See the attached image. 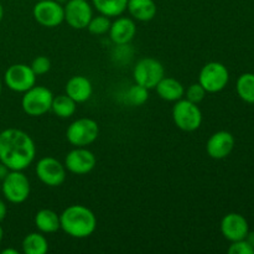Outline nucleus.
Returning <instances> with one entry per match:
<instances>
[{"label":"nucleus","mask_w":254,"mask_h":254,"mask_svg":"<svg viewBox=\"0 0 254 254\" xmlns=\"http://www.w3.org/2000/svg\"><path fill=\"white\" fill-rule=\"evenodd\" d=\"M30 181L20 170H10L1 181V192L9 202L19 205L25 202L30 196Z\"/></svg>","instance_id":"nucleus-5"},{"label":"nucleus","mask_w":254,"mask_h":254,"mask_svg":"<svg viewBox=\"0 0 254 254\" xmlns=\"http://www.w3.org/2000/svg\"><path fill=\"white\" fill-rule=\"evenodd\" d=\"M149 98V89L145 87L140 86V84L135 83L127 91L126 99L129 104L134 107H140L148 101Z\"/></svg>","instance_id":"nucleus-25"},{"label":"nucleus","mask_w":254,"mask_h":254,"mask_svg":"<svg viewBox=\"0 0 254 254\" xmlns=\"http://www.w3.org/2000/svg\"><path fill=\"white\" fill-rule=\"evenodd\" d=\"M1 254H19L16 250H12V248H6V250H2Z\"/></svg>","instance_id":"nucleus-33"},{"label":"nucleus","mask_w":254,"mask_h":254,"mask_svg":"<svg viewBox=\"0 0 254 254\" xmlns=\"http://www.w3.org/2000/svg\"><path fill=\"white\" fill-rule=\"evenodd\" d=\"M36 74L25 64H15L6 69L4 82L14 92L24 93L36 84Z\"/></svg>","instance_id":"nucleus-10"},{"label":"nucleus","mask_w":254,"mask_h":254,"mask_svg":"<svg viewBox=\"0 0 254 254\" xmlns=\"http://www.w3.org/2000/svg\"><path fill=\"white\" fill-rule=\"evenodd\" d=\"M2 238H4V230H2V227L0 226V243H1Z\"/></svg>","instance_id":"nucleus-35"},{"label":"nucleus","mask_w":254,"mask_h":254,"mask_svg":"<svg viewBox=\"0 0 254 254\" xmlns=\"http://www.w3.org/2000/svg\"><path fill=\"white\" fill-rule=\"evenodd\" d=\"M35 226L41 233H55L61 228L60 215L50 208H42L35 215Z\"/></svg>","instance_id":"nucleus-20"},{"label":"nucleus","mask_w":254,"mask_h":254,"mask_svg":"<svg viewBox=\"0 0 254 254\" xmlns=\"http://www.w3.org/2000/svg\"><path fill=\"white\" fill-rule=\"evenodd\" d=\"M93 93L91 81L84 76H73L66 83V94L71 97L76 103L88 101Z\"/></svg>","instance_id":"nucleus-17"},{"label":"nucleus","mask_w":254,"mask_h":254,"mask_svg":"<svg viewBox=\"0 0 254 254\" xmlns=\"http://www.w3.org/2000/svg\"><path fill=\"white\" fill-rule=\"evenodd\" d=\"M156 93L161 99L168 102H176L185 96V88L178 79L173 77H165L156 84Z\"/></svg>","instance_id":"nucleus-18"},{"label":"nucleus","mask_w":254,"mask_h":254,"mask_svg":"<svg viewBox=\"0 0 254 254\" xmlns=\"http://www.w3.org/2000/svg\"><path fill=\"white\" fill-rule=\"evenodd\" d=\"M57 2H60V4H62V2H67L68 1V0H56Z\"/></svg>","instance_id":"nucleus-36"},{"label":"nucleus","mask_w":254,"mask_h":254,"mask_svg":"<svg viewBox=\"0 0 254 254\" xmlns=\"http://www.w3.org/2000/svg\"><path fill=\"white\" fill-rule=\"evenodd\" d=\"M36 146L26 131L7 128L0 133V163L10 170H25L35 160Z\"/></svg>","instance_id":"nucleus-1"},{"label":"nucleus","mask_w":254,"mask_h":254,"mask_svg":"<svg viewBox=\"0 0 254 254\" xmlns=\"http://www.w3.org/2000/svg\"><path fill=\"white\" fill-rule=\"evenodd\" d=\"M6 213H7L6 205H5L4 201L0 200V223L5 220V217H6Z\"/></svg>","instance_id":"nucleus-30"},{"label":"nucleus","mask_w":254,"mask_h":254,"mask_svg":"<svg viewBox=\"0 0 254 254\" xmlns=\"http://www.w3.org/2000/svg\"><path fill=\"white\" fill-rule=\"evenodd\" d=\"M109 37L116 45H128L136 34V25L129 17H117L111 24Z\"/></svg>","instance_id":"nucleus-16"},{"label":"nucleus","mask_w":254,"mask_h":254,"mask_svg":"<svg viewBox=\"0 0 254 254\" xmlns=\"http://www.w3.org/2000/svg\"><path fill=\"white\" fill-rule=\"evenodd\" d=\"M49 251V242L41 233H29L22 240V252L25 254H45Z\"/></svg>","instance_id":"nucleus-22"},{"label":"nucleus","mask_w":254,"mask_h":254,"mask_svg":"<svg viewBox=\"0 0 254 254\" xmlns=\"http://www.w3.org/2000/svg\"><path fill=\"white\" fill-rule=\"evenodd\" d=\"M164 76L165 69L163 64L151 57L139 60L133 69V77L136 83L145 87L146 89L155 88Z\"/></svg>","instance_id":"nucleus-8"},{"label":"nucleus","mask_w":254,"mask_h":254,"mask_svg":"<svg viewBox=\"0 0 254 254\" xmlns=\"http://www.w3.org/2000/svg\"><path fill=\"white\" fill-rule=\"evenodd\" d=\"M230 81V72L221 62H208L201 68L198 83L207 93H217L225 89Z\"/></svg>","instance_id":"nucleus-6"},{"label":"nucleus","mask_w":254,"mask_h":254,"mask_svg":"<svg viewBox=\"0 0 254 254\" xmlns=\"http://www.w3.org/2000/svg\"><path fill=\"white\" fill-rule=\"evenodd\" d=\"M173 119L181 130L195 131L202 123V112L196 103L181 98L173 107Z\"/></svg>","instance_id":"nucleus-4"},{"label":"nucleus","mask_w":254,"mask_h":254,"mask_svg":"<svg viewBox=\"0 0 254 254\" xmlns=\"http://www.w3.org/2000/svg\"><path fill=\"white\" fill-rule=\"evenodd\" d=\"M111 24V17L104 16V15L101 14L96 17H92L87 29H88V31L91 32L92 35L99 36V35H104L109 31Z\"/></svg>","instance_id":"nucleus-26"},{"label":"nucleus","mask_w":254,"mask_h":254,"mask_svg":"<svg viewBox=\"0 0 254 254\" xmlns=\"http://www.w3.org/2000/svg\"><path fill=\"white\" fill-rule=\"evenodd\" d=\"M31 69L34 71V73L36 76H42V74L47 73L51 68V61L47 59L46 56H37L36 59H34L31 64Z\"/></svg>","instance_id":"nucleus-28"},{"label":"nucleus","mask_w":254,"mask_h":254,"mask_svg":"<svg viewBox=\"0 0 254 254\" xmlns=\"http://www.w3.org/2000/svg\"><path fill=\"white\" fill-rule=\"evenodd\" d=\"M230 254H254V248L251 247L250 243L246 240H240L232 242L228 248Z\"/></svg>","instance_id":"nucleus-29"},{"label":"nucleus","mask_w":254,"mask_h":254,"mask_svg":"<svg viewBox=\"0 0 254 254\" xmlns=\"http://www.w3.org/2000/svg\"><path fill=\"white\" fill-rule=\"evenodd\" d=\"M54 94L44 86H36L24 92L21 99L22 111L30 117H41L51 111Z\"/></svg>","instance_id":"nucleus-3"},{"label":"nucleus","mask_w":254,"mask_h":254,"mask_svg":"<svg viewBox=\"0 0 254 254\" xmlns=\"http://www.w3.org/2000/svg\"><path fill=\"white\" fill-rule=\"evenodd\" d=\"M9 171H10V169L7 168L6 165H4V164H2V163H0V181L4 180L5 176H6L7 174H9Z\"/></svg>","instance_id":"nucleus-31"},{"label":"nucleus","mask_w":254,"mask_h":254,"mask_svg":"<svg viewBox=\"0 0 254 254\" xmlns=\"http://www.w3.org/2000/svg\"><path fill=\"white\" fill-rule=\"evenodd\" d=\"M96 155L86 146H76L64 158V168L76 175H86L96 168Z\"/></svg>","instance_id":"nucleus-13"},{"label":"nucleus","mask_w":254,"mask_h":254,"mask_svg":"<svg viewBox=\"0 0 254 254\" xmlns=\"http://www.w3.org/2000/svg\"><path fill=\"white\" fill-rule=\"evenodd\" d=\"M248 232H250V226L247 220L240 213L231 212L221 221V233L230 242L245 240Z\"/></svg>","instance_id":"nucleus-15"},{"label":"nucleus","mask_w":254,"mask_h":254,"mask_svg":"<svg viewBox=\"0 0 254 254\" xmlns=\"http://www.w3.org/2000/svg\"><path fill=\"white\" fill-rule=\"evenodd\" d=\"M1 91H2V84H1V81H0V94H1Z\"/></svg>","instance_id":"nucleus-37"},{"label":"nucleus","mask_w":254,"mask_h":254,"mask_svg":"<svg viewBox=\"0 0 254 254\" xmlns=\"http://www.w3.org/2000/svg\"><path fill=\"white\" fill-rule=\"evenodd\" d=\"M235 136L227 130H220L213 133L206 144V151L216 160H221L230 155L235 149Z\"/></svg>","instance_id":"nucleus-14"},{"label":"nucleus","mask_w":254,"mask_h":254,"mask_svg":"<svg viewBox=\"0 0 254 254\" xmlns=\"http://www.w3.org/2000/svg\"><path fill=\"white\" fill-rule=\"evenodd\" d=\"M0 191H1V183H0Z\"/></svg>","instance_id":"nucleus-38"},{"label":"nucleus","mask_w":254,"mask_h":254,"mask_svg":"<svg viewBox=\"0 0 254 254\" xmlns=\"http://www.w3.org/2000/svg\"><path fill=\"white\" fill-rule=\"evenodd\" d=\"M99 14L108 17L121 16L127 10L128 0H92Z\"/></svg>","instance_id":"nucleus-21"},{"label":"nucleus","mask_w":254,"mask_h":254,"mask_svg":"<svg viewBox=\"0 0 254 254\" xmlns=\"http://www.w3.org/2000/svg\"><path fill=\"white\" fill-rule=\"evenodd\" d=\"M61 230L69 237L87 238L96 231L97 217L93 211L83 205H71L60 215Z\"/></svg>","instance_id":"nucleus-2"},{"label":"nucleus","mask_w":254,"mask_h":254,"mask_svg":"<svg viewBox=\"0 0 254 254\" xmlns=\"http://www.w3.org/2000/svg\"><path fill=\"white\" fill-rule=\"evenodd\" d=\"M36 175L42 184L50 188L61 186L66 180V168L57 159L46 156L37 161Z\"/></svg>","instance_id":"nucleus-9"},{"label":"nucleus","mask_w":254,"mask_h":254,"mask_svg":"<svg viewBox=\"0 0 254 254\" xmlns=\"http://www.w3.org/2000/svg\"><path fill=\"white\" fill-rule=\"evenodd\" d=\"M99 135V127L94 119L79 118L72 122L66 131V138L73 146H87L94 143Z\"/></svg>","instance_id":"nucleus-7"},{"label":"nucleus","mask_w":254,"mask_h":254,"mask_svg":"<svg viewBox=\"0 0 254 254\" xmlns=\"http://www.w3.org/2000/svg\"><path fill=\"white\" fill-rule=\"evenodd\" d=\"M36 1H41V0H36Z\"/></svg>","instance_id":"nucleus-39"},{"label":"nucleus","mask_w":254,"mask_h":254,"mask_svg":"<svg viewBox=\"0 0 254 254\" xmlns=\"http://www.w3.org/2000/svg\"><path fill=\"white\" fill-rule=\"evenodd\" d=\"M64 21L76 30L87 29L93 17L92 6L87 0H68L64 6Z\"/></svg>","instance_id":"nucleus-11"},{"label":"nucleus","mask_w":254,"mask_h":254,"mask_svg":"<svg viewBox=\"0 0 254 254\" xmlns=\"http://www.w3.org/2000/svg\"><path fill=\"white\" fill-rule=\"evenodd\" d=\"M206 93H207V92L203 89V87L201 86L200 83L191 84V86H189V88L185 91L186 99L196 104H198L200 102L203 101V98L206 97Z\"/></svg>","instance_id":"nucleus-27"},{"label":"nucleus","mask_w":254,"mask_h":254,"mask_svg":"<svg viewBox=\"0 0 254 254\" xmlns=\"http://www.w3.org/2000/svg\"><path fill=\"white\" fill-rule=\"evenodd\" d=\"M2 17H4V9H2V5L0 4V21L2 20Z\"/></svg>","instance_id":"nucleus-34"},{"label":"nucleus","mask_w":254,"mask_h":254,"mask_svg":"<svg viewBox=\"0 0 254 254\" xmlns=\"http://www.w3.org/2000/svg\"><path fill=\"white\" fill-rule=\"evenodd\" d=\"M236 91L240 98L246 103L254 104V73H243L238 77Z\"/></svg>","instance_id":"nucleus-24"},{"label":"nucleus","mask_w":254,"mask_h":254,"mask_svg":"<svg viewBox=\"0 0 254 254\" xmlns=\"http://www.w3.org/2000/svg\"><path fill=\"white\" fill-rule=\"evenodd\" d=\"M245 240L250 243L251 247L254 248V231H250V232L247 233V236H246Z\"/></svg>","instance_id":"nucleus-32"},{"label":"nucleus","mask_w":254,"mask_h":254,"mask_svg":"<svg viewBox=\"0 0 254 254\" xmlns=\"http://www.w3.org/2000/svg\"><path fill=\"white\" fill-rule=\"evenodd\" d=\"M32 14L35 20L45 27H56L64 21V6L56 0L37 1L32 10Z\"/></svg>","instance_id":"nucleus-12"},{"label":"nucleus","mask_w":254,"mask_h":254,"mask_svg":"<svg viewBox=\"0 0 254 254\" xmlns=\"http://www.w3.org/2000/svg\"><path fill=\"white\" fill-rule=\"evenodd\" d=\"M127 9L133 19L138 21H150L158 11L154 0H128Z\"/></svg>","instance_id":"nucleus-19"},{"label":"nucleus","mask_w":254,"mask_h":254,"mask_svg":"<svg viewBox=\"0 0 254 254\" xmlns=\"http://www.w3.org/2000/svg\"><path fill=\"white\" fill-rule=\"evenodd\" d=\"M77 103L68 97L67 94H61V96L54 97V101L51 104V111L60 118H69L76 113Z\"/></svg>","instance_id":"nucleus-23"}]
</instances>
